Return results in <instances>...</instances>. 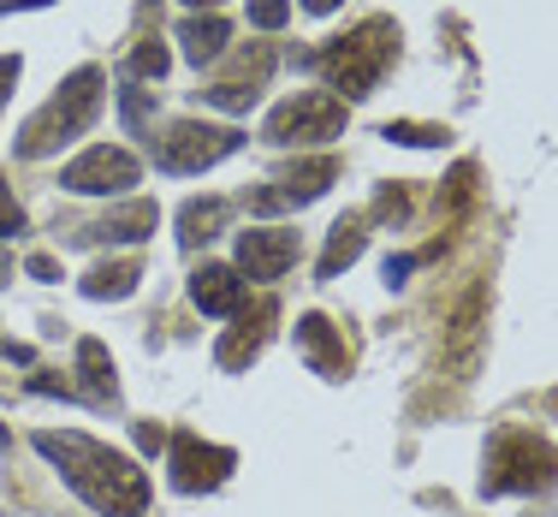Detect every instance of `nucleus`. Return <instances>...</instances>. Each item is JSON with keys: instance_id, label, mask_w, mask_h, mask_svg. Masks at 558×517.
I'll use <instances>...</instances> for the list:
<instances>
[{"instance_id": "1a4fd4ad", "label": "nucleus", "mask_w": 558, "mask_h": 517, "mask_svg": "<svg viewBox=\"0 0 558 517\" xmlns=\"http://www.w3.org/2000/svg\"><path fill=\"white\" fill-rule=\"evenodd\" d=\"M268 77H274V48L268 43H250L244 55L232 60V72L215 77V84L203 89V101H208V108H220V113H244L250 101L268 89Z\"/></svg>"}, {"instance_id": "412c9836", "label": "nucleus", "mask_w": 558, "mask_h": 517, "mask_svg": "<svg viewBox=\"0 0 558 517\" xmlns=\"http://www.w3.org/2000/svg\"><path fill=\"white\" fill-rule=\"evenodd\" d=\"M475 334H482V291H470L463 298V310L451 315V351L470 363V351H475Z\"/></svg>"}, {"instance_id": "2f4dec72", "label": "nucleus", "mask_w": 558, "mask_h": 517, "mask_svg": "<svg viewBox=\"0 0 558 517\" xmlns=\"http://www.w3.org/2000/svg\"><path fill=\"white\" fill-rule=\"evenodd\" d=\"M339 0H303V12H333Z\"/></svg>"}, {"instance_id": "9b49d317", "label": "nucleus", "mask_w": 558, "mask_h": 517, "mask_svg": "<svg viewBox=\"0 0 558 517\" xmlns=\"http://www.w3.org/2000/svg\"><path fill=\"white\" fill-rule=\"evenodd\" d=\"M279 315L274 298H256V310H238V327L215 345V363L220 369H250L262 357V345H268V322Z\"/></svg>"}, {"instance_id": "b1692460", "label": "nucleus", "mask_w": 558, "mask_h": 517, "mask_svg": "<svg viewBox=\"0 0 558 517\" xmlns=\"http://www.w3.org/2000/svg\"><path fill=\"white\" fill-rule=\"evenodd\" d=\"M291 19V0H250V24L256 31H279Z\"/></svg>"}, {"instance_id": "6ab92c4d", "label": "nucleus", "mask_w": 558, "mask_h": 517, "mask_svg": "<svg viewBox=\"0 0 558 517\" xmlns=\"http://www.w3.org/2000/svg\"><path fill=\"white\" fill-rule=\"evenodd\" d=\"M77 375H84V393L96 405H113L119 399V381H113V357L101 339H77Z\"/></svg>"}, {"instance_id": "393cba45", "label": "nucleus", "mask_w": 558, "mask_h": 517, "mask_svg": "<svg viewBox=\"0 0 558 517\" xmlns=\"http://www.w3.org/2000/svg\"><path fill=\"white\" fill-rule=\"evenodd\" d=\"M7 232H24V208H19V196H12L7 172H0V238Z\"/></svg>"}, {"instance_id": "0eeeda50", "label": "nucleus", "mask_w": 558, "mask_h": 517, "mask_svg": "<svg viewBox=\"0 0 558 517\" xmlns=\"http://www.w3.org/2000/svg\"><path fill=\"white\" fill-rule=\"evenodd\" d=\"M137 179H143L137 155L119 149V143H96V149H84L77 161L60 167V184L72 196H125Z\"/></svg>"}, {"instance_id": "f03ea898", "label": "nucleus", "mask_w": 558, "mask_h": 517, "mask_svg": "<svg viewBox=\"0 0 558 517\" xmlns=\"http://www.w3.org/2000/svg\"><path fill=\"white\" fill-rule=\"evenodd\" d=\"M398 60V24L392 19H363L351 36H333V43L315 55V65H322L327 89H339V101H363L368 89L387 77V65Z\"/></svg>"}, {"instance_id": "cd10ccee", "label": "nucleus", "mask_w": 558, "mask_h": 517, "mask_svg": "<svg viewBox=\"0 0 558 517\" xmlns=\"http://www.w3.org/2000/svg\"><path fill=\"white\" fill-rule=\"evenodd\" d=\"M137 446H143V453H161L167 429H161V422H137Z\"/></svg>"}, {"instance_id": "7ed1b4c3", "label": "nucleus", "mask_w": 558, "mask_h": 517, "mask_svg": "<svg viewBox=\"0 0 558 517\" xmlns=\"http://www.w3.org/2000/svg\"><path fill=\"white\" fill-rule=\"evenodd\" d=\"M101 84H108L101 65H77V72L60 84V96L48 101V108H36L31 125L19 131V161H43V155H54L60 143L84 137V131L96 125V113H101Z\"/></svg>"}, {"instance_id": "f3484780", "label": "nucleus", "mask_w": 558, "mask_h": 517, "mask_svg": "<svg viewBox=\"0 0 558 517\" xmlns=\"http://www.w3.org/2000/svg\"><path fill=\"white\" fill-rule=\"evenodd\" d=\"M363 244H368V232H363V215H344L333 232H327V250H322V280H339L344 268H351L356 256H363Z\"/></svg>"}, {"instance_id": "72a5a7b5", "label": "nucleus", "mask_w": 558, "mask_h": 517, "mask_svg": "<svg viewBox=\"0 0 558 517\" xmlns=\"http://www.w3.org/2000/svg\"><path fill=\"white\" fill-rule=\"evenodd\" d=\"M184 7H220V0H184Z\"/></svg>"}, {"instance_id": "c756f323", "label": "nucleus", "mask_w": 558, "mask_h": 517, "mask_svg": "<svg viewBox=\"0 0 558 517\" xmlns=\"http://www.w3.org/2000/svg\"><path fill=\"white\" fill-rule=\"evenodd\" d=\"M422 256H387V286H404V274L416 268Z\"/></svg>"}, {"instance_id": "a211bd4d", "label": "nucleus", "mask_w": 558, "mask_h": 517, "mask_svg": "<svg viewBox=\"0 0 558 517\" xmlns=\"http://www.w3.org/2000/svg\"><path fill=\"white\" fill-rule=\"evenodd\" d=\"M226 215H232V203H226V196H203V203H184V215H179V244H184V250H203L208 238H220Z\"/></svg>"}, {"instance_id": "4be33fe9", "label": "nucleus", "mask_w": 558, "mask_h": 517, "mask_svg": "<svg viewBox=\"0 0 558 517\" xmlns=\"http://www.w3.org/2000/svg\"><path fill=\"white\" fill-rule=\"evenodd\" d=\"M167 65H172V55H167V43H161V36H143V43L131 48L125 72H131V77H167Z\"/></svg>"}, {"instance_id": "2eb2a0df", "label": "nucleus", "mask_w": 558, "mask_h": 517, "mask_svg": "<svg viewBox=\"0 0 558 517\" xmlns=\"http://www.w3.org/2000/svg\"><path fill=\"white\" fill-rule=\"evenodd\" d=\"M179 43H184V60L191 65H215L226 55V43H232V24H226L220 12H191V19L179 24Z\"/></svg>"}, {"instance_id": "f8f14e48", "label": "nucleus", "mask_w": 558, "mask_h": 517, "mask_svg": "<svg viewBox=\"0 0 558 517\" xmlns=\"http://www.w3.org/2000/svg\"><path fill=\"white\" fill-rule=\"evenodd\" d=\"M298 351H303V363H310L315 375H327V381L351 375V351H344L339 327L327 322V315H303L298 322Z\"/></svg>"}, {"instance_id": "20e7f679", "label": "nucleus", "mask_w": 558, "mask_h": 517, "mask_svg": "<svg viewBox=\"0 0 558 517\" xmlns=\"http://www.w3.org/2000/svg\"><path fill=\"white\" fill-rule=\"evenodd\" d=\"M558 482V453L541 434L511 429L494 441L487 453V476H482V494H541V488Z\"/></svg>"}, {"instance_id": "dca6fc26", "label": "nucleus", "mask_w": 558, "mask_h": 517, "mask_svg": "<svg viewBox=\"0 0 558 517\" xmlns=\"http://www.w3.org/2000/svg\"><path fill=\"white\" fill-rule=\"evenodd\" d=\"M155 220H161V208L155 203H125V208H113V215H101L96 227H89V238H108V244H143V238L155 232Z\"/></svg>"}, {"instance_id": "ddd939ff", "label": "nucleus", "mask_w": 558, "mask_h": 517, "mask_svg": "<svg viewBox=\"0 0 558 517\" xmlns=\"http://www.w3.org/2000/svg\"><path fill=\"white\" fill-rule=\"evenodd\" d=\"M191 303L203 315H238L244 310V274L226 268V262H203L191 274Z\"/></svg>"}, {"instance_id": "bb28decb", "label": "nucleus", "mask_w": 558, "mask_h": 517, "mask_svg": "<svg viewBox=\"0 0 558 517\" xmlns=\"http://www.w3.org/2000/svg\"><path fill=\"white\" fill-rule=\"evenodd\" d=\"M19 72H24L19 55H0V108L12 101V84H19Z\"/></svg>"}, {"instance_id": "a878e982", "label": "nucleus", "mask_w": 558, "mask_h": 517, "mask_svg": "<svg viewBox=\"0 0 558 517\" xmlns=\"http://www.w3.org/2000/svg\"><path fill=\"white\" fill-rule=\"evenodd\" d=\"M375 215H380V220H404V215H410V196H404V191H392V184H387V191L375 196Z\"/></svg>"}, {"instance_id": "9d476101", "label": "nucleus", "mask_w": 558, "mask_h": 517, "mask_svg": "<svg viewBox=\"0 0 558 517\" xmlns=\"http://www.w3.org/2000/svg\"><path fill=\"white\" fill-rule=\"evenodd\" d=\"M298 262V232H286V227H250V232H238V274L244 280H279V274Z\"/></svg>"}, {"instance_id": "c85d7f7f", "label": "nucleus", "mask_w": 558, "mask_h": 517, "mask_svg": "<svg viewBox=\"0 0 558 517\" xmlns=\"http://www.w3.org/2000/svg\"><path fill=\"white\" fill-rule=\"evenodd\" d=\"M24 274H31V280H60V262L54 256H31V262H24Z\"/></svg>"}, {"instance_id": "7c9ffc66", "label": "nucleus", "mask_w": 558, "mask_h": 517, "mask_svg": "<svg viewBox=\"0 0 558 517\" xmlns=\"http://www.w3.org/2000/svg\"><path fill=\"white\" fill-rule=\"evenodd\" d=\"M24 7H48V0H0V12H24Z\"/></svg>"}, {"instance_id": "473e14b6", "label": "nucleus", "mask_w": 558, "mask_h": 517, "mask_svg": "<svg viewBox=\"0 0 558 517\" xmlns=\"http://www.w3.org/2000/svg\"><path fill=\"white\" fill-rule=\"evenodd\" d=\"M0 286H12V256L0 250Z\"/></svg>"}, {"instance_id": "4468645a", "label": "nucleus", "mask_w": 558, "mask_h": 517, "mask_svg": "<svg viewBox=\"0 0 558 517\" xmlns=\"http://www.w3.org/2000/svg\"><path fill=\"white\" fill-rule=\"evenodd\" d=\"M333 179H339V155H315V161H298V167L279 172L274 196H279V208H303V203H315Z\"/></svg>"}, {"instance_id": "6e6552de", "label": "nucleus", "mask_w": 558, "mask_h": 517, "mask_svg": "<svg viewBox=\"0 0 558 517\" xmlns=\"http://www.w3.org/2000/svg\"><path fill=\"white\" fill-rule=\"evenodd\" d=\"M172 488L179 494H215L226 476L238 470V453L232 446H215L203 434H172Z\"/></svg>"}, {"instance_id": "f257e3e1", "label": "nucleus", "mask_w": 558, "mask_h": 517, "mask_svg": "<svg viewBox=\"0 0 558 517\" xmlns=\"http://www.w3.org/2000/svg\"><path fill=\"white\" fill-rule=\"evenodd\" d=\"M36 453L65 476V488H72L89 512L137 517L149 506V476H143L125 453H113L108 441H89V434H72V429H60V434L43 429L36 434Z\"/></svg>"}, {"instance_id": "39448f33", "label": "nucleus", "mask_w": 558, "mask_h": 517, "mask_svg": "<svg viewBox=\"0 0 558 517\" xmlns=\"http://www.w3.org/2000/svg\"><path fill=\"white\" fill-rule=\"evenodd\" d=\"M344 131V101L333 89H303V96L279 101L268 113V125H262V137L279 143V149H291V143H327Z\"/></svg>"}, {"instance_id": "423d86ee", "label": "nucleus", "mask_w": 558, "mask_h": 517, "mask_svg": "<svg viewBox=\"0 0 558 517\" xmlns=\"http://www.w3.org/2000/svg\"><path fill=\"white\" fill-rule=\"evenodd\" d=\"M238 131L232 125H208V119H179V125H167V137H161V149H155V167L161 172H208V167H220L226 155H238Z\"/></svg>"}, {"instance_id": "aec40b11", "label": "nucleus", "mask_w": 558, "mask_h": 517, "mask_svg": "<svg viewBox=\"0 0 558 517\" xmlns=\"http://www.w3.org/2000/svg\"><path fill=\"white\" fill-rule=\"evenodd\" d=\"M143 280V262L137 256H125V262H101V268H89L84 274V298H96V303H119V298H131Z\"/></svg>"}, {"instance_id": "5701e85b", "label": "nucleus", "mask_w": 558, "mask_h": 517, "mask_svg": "<svg viewBox=\"0 0 558 517\" xmlns=\"http://www.w3.org/2000/svg\"><path fill=\"white\" fill-rule=\"evenodd\" d=\"M387 137L404 143V149H434V143H446L451 131H446V125H416V119H392Z\"/></svg>"}]
</instances>
